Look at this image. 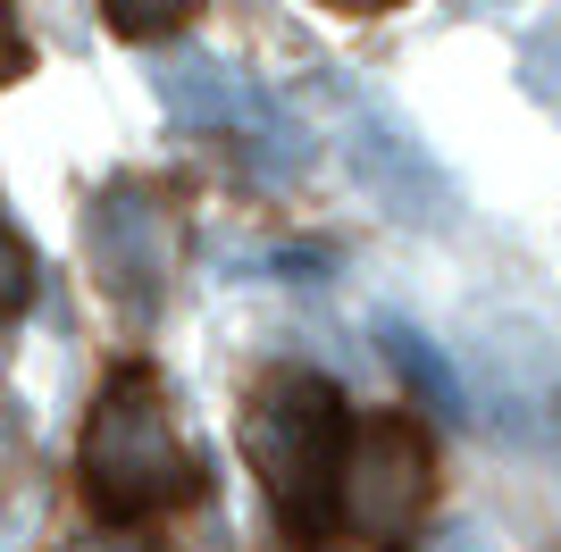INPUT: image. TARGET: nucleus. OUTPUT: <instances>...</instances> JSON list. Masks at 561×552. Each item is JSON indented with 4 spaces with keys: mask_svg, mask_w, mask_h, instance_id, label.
Segmentation results:
<instances>
[{
    "mask_svg": "<svg viewBox=\"0 0 561 552\" xmlns=\"http://www.w3.org/2000/svg\"><path fill=\"white\" fill-rule=\"evenodd\" d=\"M84 494L117 528H142V519L193 503V452L176 436V411H168L160 377L142 360L117 368L101 386L93 418H84Z\"/></svg>",
    "mask_w": 561,
    "mask_h": 552,
    "instance_id": "f257e3e1",
    "label": "nucleus"
},
{
    "mask_svg": "<svg viewBox=\"0 0 561 552\" xmlns=\"http://www.w3.org/2000/svg\"><path fill=\"white\" fill-rule=\"evenodd\" d=\"M344 402H335L328 377H302V368H277L268 386L252 393V418H243V444H252V469L277 503L285 536L310 544V536L335 519V460H344Z\"/></svg>",
    "mask_w": 561,
    "mask_h": 552,
    "instance_id": "f03ea898",
    "label": "nucleus"
},
{
    "mask_svg": "<svg viewBox=\"0 0 561 552\" xmlns=\"http://www.w3.org/2000/svg\"><path fill=\"white\" fill-rule=\"evenodd\" d=\"M427 494H436V444L420 418H352L344 460H335V510L352 528L394 544L420 528Z\"/></svg>",
    "mask_w": 561,
    "mask_h": 552,
    "instance_id": "7ed1b4c3",
    "label": "nucleus"
},
{
    "mask_svg": "<svg viewBox=\"0 0 561 552\" xmlns=\"http://www.w3.org/2000/svg\"><path fill=\"white\" fill-rule=\"evenodd\" d=\"M93 260L126 301H151V285H160V268H168V234L151 227V218H135V202H110L93 218Z\"/></svg>",
    "mask_w": 561,
    "mask_h": 552,
    "instance_id": "20e7f679",
    "label": "nucleus"
},
{
    "mask_svg": "<svg viewBox=\"0 0 561 552\" xmlns=\"http://www.w3.org/2000/svg\"><path fill=\"white\" fill-rule=\"evenodd\" d=\"M34 285H43V268H34V243H25V234L9 227V209H0V319L34 310Z\"/></svg>",
    "mask_w": 561,
    "mask_h": 552,
    "instance_id": "39448f33",
    "label": "nucleus"
},
{
    "mask_svg": "<svg viewBox=\"0 0 561 552\" xmlns=\"http://www.w3.org/2000/svg\"><path fill=\"white\" fill-rule=\"evenodd\" d=\"M101 9H110L117 34H135V43H142V34H176L202 0H101Z\"/></svg>",
    "mask_w": 561,
    "mask_h": 552,
    "instance_id": "423d86ee",
    "label": "nucleus"
},
{
    "mask_svg": "<svg viewBox=\"0 0 561 552\" xmlns=\"http://www.w3.org/2000/svg\"><path fill=\"white\" fill-rule=\"evenodd\" d=\"M394 360L411 368V377H420L427 393H436V418H461V386H453V368H445V360H427V352L411 344V335H394Z\"/></svg>",
    "mask_w": 561,
    "mask_h": 552,
    "instance_id": "0eeeda50",
    "label": "nucleus"
},
{
    "mask_svg": "<svg viewBox=\"0 0 561 552\" xmlns=\"http://www.w3.org/2000/svg\"><path fill=\"white\" fill-rule=\"evenodd\" d=\"M34 68V43H25V18H18V0H0V84L9 76Z\"/></svg>",
    "mask_w": 561,
    "mask_h": 552,
    "instance_id": "6e6552de",
    "label": "nucleus"
},
{
    "mask_svg": "<svg viewBox=\"0 0 561 552\" xmlns=\"http://www.w3.org/2000/svg\"><path fill=\"white\" fill-rule=\"evenodd\" d=\"M427 552H503V544H494L486 528H469V519H461V528H445V536H436Z\"/></svg>",
    "mask_w": 561,
    "mask_h": 552,
    "instance_id": "1a4fd4ad",
    "label": "nucleus"
},
{
    "mask_svg": "<svg viewBox=\"0 0 561 552\" xmlns=\"http://www.w3.org/2000/svg\"><path fill=\"white\" fill-rule=\"evenodd\" d=\"M328 9H394V0H328Z\"/></svg>",
    "mask_w": 561,
    "mask_h": 552,
    "instance_id": "9d476101",
    "label": "nucleus"
},
{
    "mask_svg": "<svg viewBox=\"0 0 561 552\" xmlns=\"http://www.w3.org/2000/svg\"><path fill=\"white\" fill-rule=\"evenodd\" d=\"M101 552H142V544H101Z\"/></svg>",
    "mask_w": 561,
    "mask_h": 552,
    "instance_id": "9b49d317",
    "label": "nucleus"
}]
</instances>
